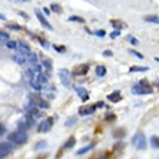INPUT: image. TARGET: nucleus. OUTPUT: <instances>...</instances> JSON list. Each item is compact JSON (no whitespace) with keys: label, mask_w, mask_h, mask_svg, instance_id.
<instances>
[{"label":"nucleus","mask_w":159,"mask_h":159,"mask_svg":"<svg viewBox=\"0 0 159 159\" xmlns=\"http://www.w3.org/2000/svg\"><path fill=\"white\" fill-rule=\"evenodd\" d=\"M7 140H9V142H12V143H26L27 133L25 132V130L19 129L17 132H13V133L9 134V136H7Z\"/></svg>","instance_id":"nucleus-1"},{"label":"nucleus","mask_w":159,"mask_h":159,"mask_svg":"<svg viewBox=\"0 0 159 159\" xmlns=\"http://www.w3.org/2000/svg\"><path fill=\"white\" fill-rule=\"evenodd\" d=\"M132 142L139 151L146 149V137H145V134H143L142 132H137L136 134H134V136L132 137Z\"/></svg>","instance_id":"nucleus-2"},{"label":"nucleus","mask_w":159,"mask_h":159,"mask_svg":"<svg viewBox=\"0 0 159 159\" xmlns=\"http://www.w3.org/2000/svg\"><path fill=\"white\" fill-rule=\"evenodd\" d=\"M152 88L148 87V85H142L139 82V84H134L132 87V93L136 94V96H142V94H152Z\"/></svg>","instance_id":"nucleus-3"},{"label":"nucleus","mask_w":159,"mask_h":159,"mask_svg":"<svg viewBox=\"0 0 159 159\" xmlns=\"http://www.w3.org/2000/svg\"><path fill=\"white\" fill-rule=\"evenodd\" d=\"M33 124H35L33 116L29 114V116H25L22 120H19V123H17V127H19V129H22V130H26V129H29V127H32Z\"/></svg>","instance_id":"nucleus-4"},{"label":"nucleus","mask_w":159,"mask_h":159,"mask_svg":"<svg viewBox=\"0 0 159 159\" xmlns=\"http://www.w3.org/2000/svg\"><path fill=\"white\" fill-rule=\"evenodd\" d=\"M52 124H54V117H48L46 120H42L41 123H39V126H38V132H41V133L49 132L51 127H52Z\"/></svg>","instance_id":"nucleus-5"},{"label":"nucleus","mask_w":159,"mask_h":159,"mask_svg":"<svg viewBox=\"0 0 159 159\" xmlns=\"http://www.w3.org/2000/svg\"><path fill=\"white\" fill-rule=\"evenodd\" d=\"M58 75H59V80H61V82H62V85H65V87H69V85H71V77H69L67 69H59V71H58Z\"/></svg>","instance_id":"nucleus-6"},{"label":"nucleus","mask_w":159,"mask_h":159,"mask_svg":"<svg viewBox=\"0 0 159 159\" xmlns=\"http://www.w3.org/2000/svg\"><path fill=\"white\" fill-rule=\"evenodd\" d=\"M13 152V145L12 143H0V158H6L9 153Z\"/></svg>","instance_id":"nucleus-7"},{"label":"nucleus","mask_w":159,"mask_h":159,"mask_svg":"<svg viewBox=\"0 0 159 159\" xmlns=\"http://www.w3.org/2000/svg\"><path fill=\"white\" fill-rule=\"evenodd\" d=\"M35 15H36V17H38V20L42 23V26H45L46 29H52V25H51V23L46 20V17L42 15V12L39 10V9H35Z\"/></svg>","instance_id":"nucleus-8"},{"label":"nucleus","mask_w":159,"mask_h":159,"mask_svg":"<svg viewBox=\"0 0 159 159\" xmlns=\"http://www.w3.org/2000/svg\"><path fill=\"white\" fill-rule=\"evenodd\" d=\"M75 93L80 96V99H81V101H88V99H90V94H88V91L85 90L84 87H75Z\"/></svg>","instance_id":"nucleus-9"},{"label":"nucleus","mask_w":159,"mask_h":159,"mask_svg":"<svg viewBox=\"0 0 159 159\" xmlns=\"http://www.w3.org/2000/svg\"><path fill=\"white\" fill-rule=\"evenodd\" d=\"M90 69V65L88 64H81V65L75 67L74 68V75H85Z\"/></svg>","instance_id":"nucleus-10"},{"label":"nucleus","mask_w":159,"mask_h":159,"mask_svg":"<svg viewBox=\"0 0 159 159\" xmlns=\"http://www.w3.org/2000/svg\"><path fill=\"white\" fill-rule=\"evenodd\" d=\"M97 107L96 106H88V107H81V109L78 110V114L80 116H88V114H93L94 111H96Z\"/></svg>","instance_id":"nucleus-11"},{"label":"nucleus","mask_w":159,"mask_h":159,"mask_svg":"<svg viewBox=\"0 0 159 159\" xmlns=\"http://www.w3.org/2000/svg\"><path fill=\"white\" fill-rule=\"evenodd\" d=\"M107 100H109V101H111V103L121 101V94H120V91H114V93L109 94V96H107Z\"/></svg>","instance_id":"nucleus-12"},{"label":"nucleus","mask_w":159,"mask_h":159,"mask_svg":"<svg viewBox=\"0 0 159 159\" xmlns=\"http://www.w3.org/2000/svg\"><path fill=\"white\" fill-rule=\"evenodd\" d=\"M41 65L44 67L45 69H46V75L49 77L51 68H52V65H51V59H49V58H46V57H42V62H41Z\"/></svg>","instance_id":"nucleus-13"},{"label":"nucleus","mask_w":159,"mask_h":159,"mask_svg":"<svg viewBox=\"0 0 159 159\" xmlns=\"http://www.w3.org/2000/svg\"><path fill=\"white\" fill-rule=\"evenodd\" d=\"M13 61H15V62H17L19 65H23V64L26 62V57L23 54H15L13 55Z\"/></svg>","instance_id":"nucleus-14"},{"label":"nucleus","mask_w":159,"mask_h":159,"mask_svg":"<svg viewBox=\"0 0 159 159\" xmlns=\"http://www.w3.org/2000/svg\"><path fill=\"white\" fill-rule=\"evenodd\" d=\"M110 23H111V26L114 27V29H119V30H120V29H124V27H126V23L121 22V20H117V19H113Z\"/></svg>","instance_id":"nucleus-15"},{"label":"nucleus","mask_w":159,"mask_h":159,"mask_svg":"<svg viewBox=\"0 0 159 159\" xmlns=\"http://www.w3.org/2000/svg\"><path fill=\"white\" fill-rule=\"evenodd\" d=\"M29 84H30V87H32L35 91H42V88H44V85H42L38 80H30Z\"/></svg>","instance_id":"nucleus-16"},{"label":"nucleus","mask_w":159,"mask_h":159,"mask_svg":"<svg viewBox=\"0 0 159 159\" xmlns=\"http://www.w3.org/2000/svg\"><path fill=\"white\" fill-rule=\"evenodd\" d=\"M94 146H96L94 143H91V145H88V146H84L82 149H80V151H77V155H78V156H81V155L87 153V152H88V151H91V149H93Z\"/></svg>","instance_id":"nucleus-17"},{"label":"nucleus","mask_w":159,"mask_h":159,"mask_svg":"<svg viewBox=\"0 0 159 159\" xmlns=\"http://www.w3.org/2000/svg\"><path fill=\"white\" fill-rule=\"evenodd\" d=\"M96 72H97V75H99V77H104V75L107 74V68L104 65H99L96 68Z\"/></svg>","instance_id":"nucleus-18"},{"label":"nucleus","mask_w":159,"mask_h":159,"mask_svg":"<svg viewBox=\"0 0 159 159\" xmlns=\"http://www.w3.org/2000/svg\"><path fill=\"white\" fill-rule=\"evenodd\" d=\"M151 146L153 149H159V137L156 134H153V136L151 137Z\"/></svg>","instance_id":"nucleus-19"},{"label":"nucleus","mask_w":159,"mask_h":159,"mask_svg":"<svg viewBox=\"0 0 159 159\" xmlns=\"http://www.w3.org/2000/svg\"><path fill=\"white\" fill-rule=\"evenodd\" d=\"M145 20L146 22H151V23H159V16H153V15L145 16Z\"/></svg>","instance_id":"nucleus-20"},{"label":"nucleus","mask_w":159,"mask_h":159,"mask_svg":"<svg viewBox=\"0 0 159 159\" xmlns=\"http://www.w3.org/2000/svg\"><path fill=\"white\" fill-rule=\"evenodd\" d=\"M148 71V67H132L130 72H145Z\"/></svg>","instance_id":"nucleus-21"},{"label":"nucleus","mask_w":159,"mask_h":159,"mask_svg":"<svg viewBox=\"0 0 159 159\" xmlns=\"http://www.w3.org/2000/svg\"><path fill=\"white\" fill-rule=\"evenodd\" d=\"M74 143H75V137H74V136H69L68 140L65 142V148H67V149L72 148V146H74Z\"/></svg>","instance_id":"nucleus-22"},{"label":"nucleus","mask_w":159,"mask_h":159,"mask_svg":"<svg viewBox=\"0 0 159 159\" xmlns=\"http://www.w3.org/2000/svg\"><path fill=\"white\" fill-rule=\"evenodd\" d=\"M51 10L55 12V13H61V12H62V7H61L59 4H57V3H52V4H51Z\"/></svg>","instance_id":"nucleus-23"},{"label":"nucleus","mask_w":159,"mask_h":159,"mask_svg":"<svg viewBox=\"0 0 159 159\" xmlns=\"http://www.w3.org/2000/svg\"><path fill=\"white\" fill-rule=\"evenodd\" d=\"M124 134H126V132H124V130L119 129V130H116V132L113 133V136H114V137H124Z\"/></svg>","instance_id":"nucleus-24"},{"label":"nucleus","mask_w":159,"mask_h":159,"mask_svg":"<svg viewBox=\"0 0 159 159\" xmlns=\"http://www.w3.org/2000/svg\"><path fill=\"white\" fill-rule=\"evenodd\" d=\"M6 46L10 48V49H16L17 44H16V42H13V41H7V42H6Z\"/></svg>","instance_id":"nucleus-25"},{"label":"nucleus","mask_w":159,"mask_h":159,"mask_svg":"<svg viewBox=\"0 0 159 159\" xmlns=\"http://www.w3.org/2000/svg\"><path fill=\"white\" fill-rule=\"evenodd\" d=\"M54 49H57L59 54H64V52L67 51V49H65V46H62V45H54Z\"/></svg>","instance_id":"nucleus-26"},{"label":"nucleus","mask_w":159,"mask_h":159,"mask_svg":"<svg viewBox=\"0 0 159 159\" xmlns=\"http://www.w3.org/2000/svg\"><path fill=\"white\" fill-rule=\"evenodd\" d=\"M117 36H120V30H119V29H116L114 32H111V33H110V38H111V39L117 38Z\"/></svg>","instance_id":"nucleus-27"},{"label":"nucleus","mask_w":159,"mask_h":159,"mask_svg":"<svg viewBox=\"0 0 159 159\" xmlns=\"http://www.w3.org/2000/svg\"><path fill=\"white\" fill-rule=\"evenodd\" d=\"M75 121H77V119H75V117H71V119H69V120L65 123V126H67V127H69V126H72V124H74Z\"/></svg>","instance_id":"nucleus-28"},{"label":"nucleus","mask_w":159,"mask_h":159,"mask_svg":"<svg viewBox=\"0 0 159 159\" xmlns=\"http://www.w3.org/2000/svg\"><path fill=\"white\" fill-rule=\"evenodd\" d=\"M69 20H71V22H75V20H77V22H84L82 17H77V16H71V17H69Z\"/></svg>","instance_id":"nucleus-29"},{"label":"nucleus","mask_w":159,"mask_h":159,"mask_svg":"<svg viewBox=\"0 0 159 159\" xmlns=\"http://www.w3.org/2000/svg\"><path fill=\"white\" fill-rule=\"evenodd\" d=\"M46 148V142H39V145H36V149H45Z\"/></svg>","instance_id":"nucleus-30"},{"label":"nucleus","mask_w":159,"mask_h":159,"mask_svg":"<svg viewBox=\"0 0 159 159\" xmlns=\"http://www.w3.org/2000/svg\"><path fill=\"white\" fill-rule=\"evenodd\" d=\"M130 54L134 55V57H137V58H140V59H143V55H142V54H139L137 51H130Z\"/></svg>","instance_id":"nucleus-31"},{"label":"nucleus","mask_w":159,"mask_h":159,"mask_svg":"<svg viewBox=\"0 0 159 159\" xmlns=\"http://www.w3.org/2000/svg\"><path fill=\"white\" fill-rule=\"evenodd\" d=\"M0 38L2 39H9V35L6 32H3V30H0Z\"/></svg>","instance_id":"nucleus-32"},{"label":"nucleus","mask_w":159,"mask_h":159,"mask_svg":"<svg viewBox=\"0 0 159 159\" xmlns=\"http://www.w3.org/2000/svg\"><path fill=\"white\" fill-rule=\"evenodd\" d=\"M114 119H116V116H114V114H107V116H106V120H107V121H110V120L113 121Z\"/></svg>","instance_id":"nucleus-33"},{"label":"nucleus","mask_w":159,"mask_h":159,"mask_svg":"<svg viewBox=\"0 0 159 159\" xmlns=\"http://www.w3.org/2000/svg\"><path fill=\"white\" fill-rule=\"evenodd\" d=\"M94 35H97V36H104L106 32H104V30H96V32H94Z\"/></svg>","instance_id":"nucleus-34"},{"label":"nucleus","mask_w":159,"mask_h":159,"mask_svg":"<svg viewBox=\"0 0 159 159\" xmlns=\"http://www.w3.org/2000/svg\"><path fill=\"white\" fill-rule=\"evenodd\" d=\"M19 15H20V16L23 17V19H27V15L25 13V12H19Z\"/></svg>","instance_id":"nucleus-35"},{"label":"nucleus","mask_w":159,"mask_h":159,"mask_svg":"<svg viewBox=\"0 0 159 159\" xmlns=\"http://www.w3.org/2000/svg\"><path fill=\"white\" fill-rule=\"evenodd\" d=\"M111 51H104V57H111Z\"/></svg>","instance_id":"nucleus-36"},{"label":"nucleus","mask_w":159,"mask_h":159,"mask_svg":"<svg viewBox=\"0 0 159 159\" xmlns=\"http://www.w3.org/2000/svg\"><path fill=\"white\" fill-rule=\"evenodd\" d=\"M10 27H12V29H15V30H19V29H20V27H22V26H17V25H12Z\"/></svg>","instance_id":"nucleus-37"},{"label":"nucleus","mask_w":159,"mask_h":159,"mask_svg":"<svg viewBox=\"0 0 159 159\" xmlns=\"http://www.w3.org/2000/svg\"><path fill=\"white\" fill-rule=\"evenodd\" d=\"M130 42H132L133 45H137V44H139V42H137L136 39H134V38H130Z\"/></svg>","instance_id":"nucleus-38"},{"label":"nucleus","mask_w":159,"mask_h":159,"mask_svg":"<svg viewBox=\"0 0 159 159\" xmlns=\"http://www.w3.org/2000/svg\"><path fill=\"white\" fill-rule=\"evenodd\" d=\"M96 107H104V103H103V101H99V103L96 104Z\"/></svg>","instance_id":"nucleus-39"},{"label":"nucleus","mask_w":159,"mask_h":159,"mask_svg":"<svg viewBox=\"0 0 159 159\" xmlns=\"http://www.w3.org/2000/svg\"><path fill=\"white\" fill-rule=\"evenodd\" d=\"M0 134H4V127L0 124Z\"/></svg>","instance_id":"nucleus-40"},{"label":"nucleus","mask_w":159,"mask_h":159,"mask_svg":"<svg viewBox=\"0 0 159 159\" xmlns=\"http://www.w3.org/2000/svg\"><path fill=\"white\" fill-rule=\"evenodd\" d=\"M140 84H142V85H148V81H146V80H142V81H140Z\"/></svg>","instance_id":"nucleus-41"},{"label":"nucleus","mask_w":159,"mask_h":159,"mask_svg":"<svg viewBox=\"0 0 159 159\" xmlns=\"http://www.w3.org/2000/svg\"><path fill=\"white\" fill-rule=\"evenodd\" d=\"M0 19H3V20H4V19H6V17H4V16H3V15H0Z\"/></svg>","instance_id":"nucleus-42"},{"label":"nucleus","mask_w":159,"mask_h":159,"mask_svg":"<svg viewBox=\"0 0 159 159\" xmlns=\"http://www.w3.org/2000/svg\"><path fill=\"white\" fill-rule=\"evenodd\" d=\"M155 61H156V62H159V58L156 57V58H155Z\"/></svg>","instance_id":"nucleus-43"}]
</instances>
